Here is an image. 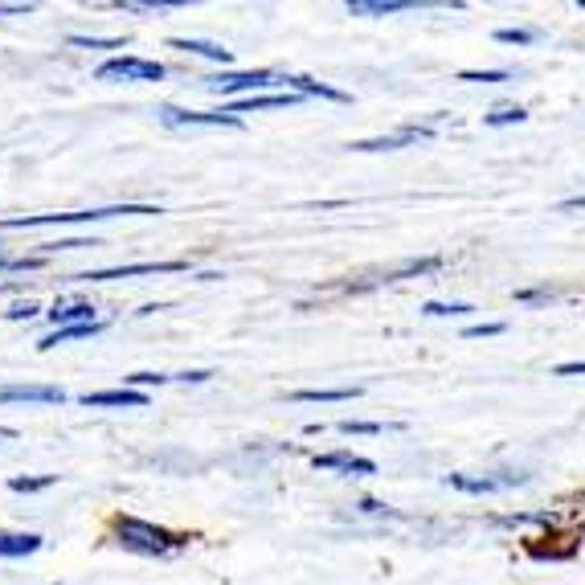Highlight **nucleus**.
I'll list each match as a JSON object with an SVG mask.
<instances>
[{
	"label": "nucleus",
	"mask_w": 585,
	"mask_h": 585,
	"mask_svg": "<svg viewBox=\"0 0 585 585\" xmlns=\"http://www.w3.org/2000/svg\"><path fill=\"white\" fill-rule=\"evenodd\" d=\"M434 135V123H410V127H401L397 135H381V140H356L348 144L352 152H397V148H410L418 140H430Z\"/></svg>",
	"instance_id": "6"
},
{
	"label": "nucleus",
	"mask_w": 585,
	"mask_h": 585,
	"mask_svg": "<svg viewBox=\"0 0 585 585\" xmlns=\"http://www.w3.org/2000/svg\"><path fill=\"white\" fill-rule=\"evenodd\" d=\"M320 471H344V475H377V463L373 459H360L352 450H328V455H315L311 459Z\"/></svg>",
	"instance_id": "10"
},
{
	"label": "nucleus",
	"mask_w": 585,
	"mask_h": 585,
	"mask_svg": "<svg viewBox=\"0 0 585 585\" xmlns=\"http://www.w3.org/2000/svg\"><path fill=\"white\" fill-rule=\"evenodd\" d=\"M45 540L37 532H0V557L5 561H21V557H33L41 553Z\"/></svg>",
	"instance_id": "13"
},
{
	"label": "nucleus",
	"mask_w": 585,
	"mask_h": 585,
	"mask_svg": "<svg viewBox=\"0 0 585 585\" xmlns=\"http://www.w3.org/2000/svg\"><path fill=\"white\" fill-rule=\"evenodd\" d=\"M508 332V324H475V328H467L463 332V340H483V336H504Z\"/></svg>",
	"instance_id": "30"
},
{
	"label": "nucleus",
	"mask_w": 585,
	"mask_h": 585,
	"mask_svg": "<svg viewBox=\"0 0 585 585\" xmlns=\"http://www.w3.org/2000/svg\"><path fill=\"white\" fill-rule=\"evenodd\" d=\"M455 82H512V70H459Z\"/></svg>",
	"instance_id": "27"
},
{
	"label": "nucleus",
	"mask_w": 585,
	"mask_h": 585,
	"mask_svg": "<svg viewBox=\"0 0 585 585\" xmlns=\"http://www.w3.org/2000/svg\"><path fill=\"white\" fill-rule=\"evenodd\" d=\"M557 209H561V213H569V209H585V197H569V201H561Z\"/></svg>",
	"instance_id": "36"
},
{
	"label": "nucleus",
	"mask_w": 585,
	"mask_h": 585,
	"mask_svg": "<svg viewBox=\"0 0 585 585\" xmlns=\"http://www.w3.org/2000/svg\"><path fill=\"white\" fill-rule=\"evenodd\" d=\"M0 291H9V283H0Z\"/></svg>",
	"instance_id": "40"
},
{
	"label": "nucleus",
	"mask_w": 585,
	"mask_h": 585,
	"mask_svg": "<svg viewBox=\"0 0 585 585\" xmlns=\"http://www.w3.org/2000/svg\"><path fill=\"white\" fill-rule=\"evenodd\" d=\"M115 536H119V545L131 549V553H144V557H168L176 549H185L189 545V536H180V532H168L152 520H140V516H115L111 520Z\"/></svg>",
	"instance_id": "1"
},
{
	"label": "nucleus",
	"mask_w": 585,
	"mask_h": 585,
	"mask_svg": "<svg viewBox=\"0 0 585 585\" xmlns=\"http://www.w3.org/2000/svg\"><path fill=\"white\" fill-rule=\"evenodd\" d=\"M54 585H62V581H54Z\"/></svg>",
	"instance_id": "41"
},
{
	"label": "nucleus",
	"mask_w": 585,
	"mask_h": 585,
	"mask_svg": "<svg viewBox=\"0 0 585 585\" xmlns=\"http://www.w3.org/2000/svg\"><path fill=\"white\" fill-rule=\"evenodd\" d=\"M360 512H369V516H381V512H385V508H381V504H377V500H360Z\"/></svg>",
	"instance_id": "37"
},
{
	"label": "nucleus",
	"mask_w": 585,
	"mask_h": 585,
	"mask_svg": "<svg viewBox=\"0 0 585 585\" xmlns=\"http://www.w3.org/2000/svg\"><path fill=\"white\" fill-rule=\"evenodd\" d=\"M189 258H172V262H131V266H107V270H82V283H111V279H140V275H180L189 270Z\"/></svg>",
	"instance_id": "4"
},
{
	"label": "nucleus",
	"mask_w": 585,
	"mask_h": 585,
	"mask_svg": "<svg viewBox=\"0 0 585 585\" xmlns=\"http://www.w3.org/2000/svg\"><path fill=\"white\" fill-rule=\"evenodd\" d=\"M545 299H553L549 287H524V291H516V303H545Z\"/></svg>",
	"instance_id": "31"
},
{
	"label": "nucleus",
	"mask_w": 585,
	"mask_h": 585,
	"mask_svg": "<svg viewBox=\"0 0 585 585\" xmlns=\"http://www.w3.org/2000/svg\"><path fill=\"white\" fill-rule=\"evenodd\" d=\"M303 95L295 90H279V95H250V99H238L230 107V115H246V111H270V107H295Z\"/></svg>",
	"instance_id": "16"
},
{
	"label": "nucleus",
	"mask_w": 585,
	"mask_h": 585,
	"mask_svg": "<svg viewBox=\"0 0 585 585\" xmlns=\"http://www.w3.org/2000/svg\"><path fill=\"white\" fill-rule=\"evenodd\" d=\"M553 377H585V360H569V365H557Z\"/></svg>",
	"instance_id": "33"
},
{
	"label": "nucleus",
	"mask_w": 585,
	"mask_h": 585,
	"mask_svg": "<svg viewBox=\"0 0 585 585\" xmlns=\"http://www.w3.org/2000/svg\"><path fill=\"white\" fill-rule=\"evenodd\" d=\"M336 430H340V434H385V430H405V426H401V422H389V426H385V422H352V418H344Z\"/></svg>",
	"instance_id": "24"
},
{
	"label": "nucleus",
	"mask_w": 585,
	"mask_h": 585,
	"mask_svg": "<svg viewBox=\"0 0 585 585\" xmlns=\"http://www.w3.org/2000/svg\"><path fill=\"white\" fill-rule=\"evenodd\" d=\"M512 483H524V475H483V479H471V475H446V487L455 491H467V495H491L500 487H512Z\"/></svg>",
	"instance_id": "11"
},
{
	"label": "nucleus",
	"mask_w": 585,
	"mask_h": 585,
	"mask_svg": "<svg viewBox=\"0 0 585 585\" xmlns=\"http://www.w3.org/2000/svg\"><path fill=\"white\" fill-rule=\"evenodd\" d=\"M45 315H50V324H54V328H78V324H95V320H99L90 303H66V307L45 311Z\"/></svg>",
	"instance_id": "18"
},
{
	"label": "nucleus",
	"mask_w": 585,
	"mask_h": 585,
	"mask_svg": "<svg viewBox=\"0 0 585 585\" xmlns=\"http://www.w3.org/2000/svg\"><path fill=\"white\" fill-rule=\"evenodd\" d=\"M115 9H123V13H172V9H185V0H119Z\"/></svg>",
	"instance_id": "21"
},
{
	"label": "nucleus",
	"mask_w": 585,
	"mask_h": 585,
	"mask_svg": "<svg viewBox=\"0 0 585 585\" xmlns=\"http://www.w3.org/2000/svg\"><path fill=\"white\" fill-rule=\"evenodd\" d=\"M275 86H283V78L270 74V70H238V74H217V78H209L213 95H242V99L270 95Z\"/></svg>",
	"instance_id": "3"
},
{
	"label": "nucleus",
	"mask_w": 585,
	"mask_h": 585,
	"mask_svg": "<svg viewBox=\"0 0 585 585\" xmlns=\"http://www.w3.org/2000/svg\"><path fill=\"white\" fill-rule=\"evenodd\" d=\"M422 311L426 315H467V311H475L471 303H438V299H430V303H422Z\"/></svg>",
	"instance_id": "28"
},
{
	"label": "nucleus",
	"mask_w": 585,
	"mask_h": 585,
	"mask_svg": "<svg viewBox=\"0 0 585 585\" xmlns=\"http://www.w3.org/2000/svg\"><path fill=\"white\" fill-rule=\"evenodd\" d=\"M168 127H242L238 115L230 111H180V107H160L156 111Z\"/></svg>",
	"instance_id": "7"
},
{
	"label": "nucleus",
	"mask_w": 585,
	"mask_h": 585,
	"mask_svg": "<svg viewBox=\"0 0 585 585\" xmlns=\"http://www.w3.org/2000/svg\"><path fill=\"white\" fill-rule=\"evenodd\" d=\"M405 9H418V0H348L352 17H393Z\"/></svg>",
	"instance_id": "15"
},
{
	"label": "nucleus",
	"mask_w": 585,
	"mask_h": 585,
	"mask_svg": "<svg viewBox=\"0 0 585 585\" xmlns=\"http://www.w3.org/2000/svg\"><path fill=\"white\" fill-rule=\"evenodd\" d=\"M33 5H0V17H29Z\"/></svg>",
	"instance_id": "34"
},
{
	"label": "nucleus",
	"mask_w": 585,
	"mask_h": 585,
	"mask_svg": "<svg viewBox=\"0 0 585 585\" xmlns=\"http://www.w3.org/2000/svg\"><path fill=\"white\" fill-rule=\"evenodd\" d=\"M438 266H442L438 254H430V258H414V262H405V266L389 270V275H385L381 283H401V279H414V275H430V270H438Z\"/></svg>",
	"instance_id": "20"
},
{
	"label": "nucleus",
	"mask_w": 585,
	"mask_h": 585,
	"mask_svg": "<svg viewBox=\"0 0 585 585\" xmlns=\"http://www.w3.org/2000/svg\"><path fill=\"white\" fill-rule=\"evenodd\" d=\"M577 9H581V13H585V0H577Z\"/></svg>",
	"instance_id": "39"
},
{
	"label": "nucleus",
	"mask_w": 585,
	"mask_h": 585,
	"mask_svg": "<svg viewBox=\"0 0 585 585\" xmlns=\"http://www.w3.org/2000/svg\"><path fill=\"white\" fill-rule=\"evenodd\" d=\"M168 70L160 66V62H148V58H135V54H119V58H107L99 70H95V78H123V82H160Z\"/></svg>",
	"instance_id": "5"
},
{
	"label": "nucleus",
	"mask_w": 585,
	"mask_h": 585,
	"mask_svg": "<svg viewBox=\"0 0 585 585\" xmlns=\"http://www.w3.org/2000/svg\"><path fill=\"white\" fill-rule=\"evenodd\" d=\"M107 328V320H95V324H78V328H54L50 336H41L37 340V348L41 352H50V348H58V344H70V340H90V336H99Z\"/></svg>",
	"instance_id": "17"
},
{
	"label": "nucleus",
	"mask_w": 585,
	"mask_h": 585,
	"mask_svg": "<svg viewBox=\"0 0 585 585\" xmlns=\"http://www.w3.org/2000/svg\"><path fill=\"white\" fill-rule=\"evenodd\" d=\"M160 205H107V209H82V213H25L5 217L0 230H37V225H78V221H107V217H160Z\"/></svg>",
	"instance_id": "2"
},
{
	"label": "nucleus",
	"mask_w": 585,
	"mask_h": 585,
	"mask_svg": "<svg viewBox=\"0 0 585 585\" xmlns=\"http://www.w3.org/2000/svg\"><path fill=\"white\" fill-rule=\"evenodd\" d=\"M37 311H41L37 303H17V307L9 311V320H13V324H21V320H33V315H37Z\"/></svg>",
	"instance_id": "32"
},
{
	"label": "nucleus",
	"mask_w": 585,
	"mask_h": 585,
	"mask_svg": "<svg viewBox=\"0 0 585 585\" xmlns=\"http://www.w3.org/2000/svg\"><path fill=\"white\" fill-rule=\"evenodd\" d=\"M213 373H205V369H197V373H180V381H193V385H201V381H209Z\"/></svg>",
	"instance_id": "35"
},
{
	"label": "nucleus",
	"mask_w": 585,
	"mask_h": 585,
	"mask_svg": "<svg viewBox=\"0 0 585 585\" xmlns=\"http://www.w3.org/2000/svg\"><path fill=\"white\" fill-rule=\"evenodd\" d=\"M495 41L500 45H532V41H540V29H495Z\"/></svg>",
	"instance_id": "26"
},
{
	"label": "nucleus",
	"mask_w": 585,
	"mask_h": 585,
	"mask_svg": "<svg viewBox=\"0 0 585 585\" xmlns=\"http://www.w3.org/2000/svg\"><path fill=\"white\" fill-rule=\"evenodd\" d=\"M58 483V475H13L9 479V491L17 495H37V491H50Z\"/></svg>",
	"instance_id": "22"
},
{
	"label": "nucleus",
	"mask_w": 585,
	"mask_h": 585,
	"mask_svg": "<svg viewBox=\"0 0 585 585\" xmlns=\"http://www.w3.org/2000/svg\"><path fill=\"white\" fill-rule=\"evenodd\" d=\"M74 50H123L127 37H82V33H70L66 37Z\"/></svg>",
	"instance_id": "23"
},
{
	"label": "nucleus",
	"mask_w": 585,
	"mask_h": 585,
	"mask_svg": "<svg viewBox=\"0 0 585 585\" xmlns=\"http://www.w3.org/2000/svg\"><path fill=\"white\" fill-rule=\"evenodd\" d=\"M524 119H528L524 107H495L491 115H483L487 127H512V123H524Z\"/></svg>",
	"instance_id": "25"
},
{
	"label": "nucleus",
	"mask_w": 585,
	"mask_h": 585,
	"mask_svg": "<svg viewBox=\"0 0 585 585\" xmlns=\"http://www.w3.org/2000/svg\"><path fill=\"white\" fill-rule=\"evenodd\" d=\"M13 401H25V405H62L66 401V389L58 385H0V405H13Z\"/></svg>",
	"instance_id": "9"
},
{
	"label": "nucleus",
	"mask_w": 585,
	"mask_h": 585,
	"mask_svg": "<svg viewBox=\"0 0 585 585\" xmlns=\"http://www.w3.org/2000/svg\"><path fill=\"white\" fill-rule=\"evenodd\" d=\"M287 90H295V95L303 99H328V103H348V95L340 86H328V82H315V78H303V74H287L283 78Z\"/></svg>",
	"instance_id": "12"
},
{
	"label": "nucleus",
	"mask_w": 585,
	"mask_h": 585,
	"mask_svg": "<svg viewBox=\"0 0 585 585\" xmlns=\"http://www.w3.org/2000/svg\"><path fill=\"white\" fill-rule=\"evenodd\" d=\"M0 442H17V430L13 426H0Z\"/></svg>",
	"instance_id": "38"
},
{
	"label": "nucleus",
	"mask_w": 585,
	"mask_h": 585,
	"mask_svg": "<svg viewBox=\"0 0 585 585\" xmlns=\"http://www.w3.org/2000/svg\"><path fill=\"white\" fill-rule=\"evenodd\" d=\"M360 393H365L360 385H344V389H295L291 401H352Z\"/></svg>",
	"instance_id": "19"
},
{
	"label": "nucleus",
	"mask_w": 585,
	"mask_h": 585,
	"mask_svg": "<svg viewBox=\"0 0 585 585\" xmlns=\"http://www.w3.org/2000/svg\"><path fill=\"white\" fill-rule=\"evenodd\" d=\"M123 381H127V389H140V385H168L172 377H164V373H131Z\"/></svg>",
	"instance_id": "29"
},
{
	"label": "nucleus",
	"mask_w": 585,
	"mask_h": 585,
	"mask_svg": "<svg viewBox=\"0 0 585 585\" xmlns=\"http://www.w3.org/2000/svg\"><path fill=\"white\" fill-rule=\"evenodd\" d=\"M168 45H172V50H180V54H197V58H209V62H217V66H230V62H234V54L225 50V45H213V41H197V37H172Z\"/></svg>",
	"instance_id": "14"
},
{
	"label": "nucleus",
	"mask_w": 585,
	"mask_h": 585,
	"mask_svg": "<svg viewBox=\"0 0 585 585\" xmlns=\"http://www.w3.org/2000/svg\"><path fill=\"white\" fill-rule=\"evenodd\" d=\"M82 405L86 410H144L148 393L123 385V389H103V393H82Z\"/></svg>",
	"instance_id": "8"
}]
</instances>
